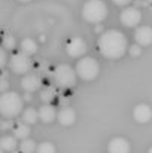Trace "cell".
<instances>
[{"instance_id":"6da1fadb","label":"cell","mask_w":152,"mask_h":153,"mask_svg":"<svg viewBox=\"0 0 152 153\" xmlns=\"http://www.w3.org/2000/svg\"><path fill=\"white\" fill-rule=\"evenodd\" d=\"M97 46L100 53L107 59H118L128 51V40L119 30H107L101 33Z\"/></svg>"},{"instance_id":"7a4b0ae2","label":"cell","mask_w":152,"mask_h":153,"mask_svg":"<svg viewBox=\"0 0 152 153\" xmlns=\"http://www.w3.org/2000/svg\"><path fill=\"white\" fill-rule=\"evenodd\" d=\"M24 100L19 94L13 91H6L0 94V114L6 119H13L22 113Z\"/></svg>"},{"instance_id":"3957f363","label":"cell","mask_w":152,"mask_h":153,"mask_svg":"<svg viewBox=\"0 0 152 153\" xmlns=\"http://www.w3.org/2000/svg\"><path fill=\"white\" fill-rule=\"evenodd\" d=\"M107 4L103 0H87L82 6V18L91 24H100L107 16Z\"/></svg>"},{"instance_id":"277c9868","label":"cell","mask_w":152,"mask_h":153,"mask_svg":"<svg viewBox=\"0 0 152 153\" xmlns=\"http://www.w3.org/2000/svg\"><path fill=\"white\" fill-rule=\"evenodd\" d=\"M75 71L82 80H93L100 73V64L93 56H84L78 59Z\"/></svg>"},{"instance_id":"5b68a950","label":"cell","mask_w":152,"mask_h":153,"mask_svg":"<svg viewBox=\"0 0 152 153\" xmlns=\"http://www.w3.org/2000/svg\"><path fill=\"white\" fill-rule=\"evenodd\" d=\"M52 79L60 88H72L76 83V71L67 64H60L55 67Z\"/></svg>"},{"instance_id":"8992f818","label":"cell","mask_w":152,"mask_h":153,"mask_svg":"<svg viewBox=\"0 0 152 153\" xmlns=\"http://www.w3.org/2000/svg\"><path fill=\"white\" fill-rule=\"evenodd\" d=\"M31 67V59L22 52H15L9 58V68L16 74H27Z\"/></svg>"},{"instance_id":"52a82bcc","label":"cell","mask_w":152,"mask_h":153,"mask_svg":"<svg viewBox=\"0 0 152 153\" xmlns=\"http://www.w3.org/2000/svg\"><path fill=\"white\" fill-rule=\"evenodd\" d=\"M119 19H121V22L125 27H130V28L131 27H137L140 24V21H142V12L136 6H125L124 10L119 15Z\"/></svg>"},{"instance_id":"ba28073f","label":"cell","mask_w":152,"mask_h":153,"mask_svg":"<svg viewBox=\"0 0 152 153\" xmlns=\"http://www.w3.org/2000/svg\"><path fill=\"white\" fill-rule=\"evenodd\" d=\"M66 49H67V53L72 58H81L87 52V42L82 37H72L67 42Z\"/></svg>"},{"instance_id":"9c48e42d","label":"cell","mask_w":152,"mask_h":153,"mask_svg":"<svg viewBox=\"0 0 152 153\" xmlns=\"http://www.w3.org/2000/svg\"><path fill=\"white\" fill-rule=\"evenodd\" d=\"M134 40L139 46H149L152 45V27L149 25H140L136 28Z\"/></svg>"},{"instance_id":"30bf717a","label":"cell","mask_w":152,"mask_h":153,"mask_svg":"<svg viewBox=\"0 0 152 153\" xmlns=\"http://www.w3.org/2000/svg\"><path fill=\"white\" fill-rule=\"evenodd\" d=\"M133 117L139 123H148L152 119V108L148 104H137L133 108Z\"/></svg>"},{"instance_id":"8fae6325","label":"cell","mask_w":152,"mask_h":153,"mask_svg":"<svg viewBox=\"0 0 152 153\" xmlns=\"http://www.w3.org/2000/svg\"><path fill=\"white\" fill-rule=\"evenodd\" d=\"M107 152L109 153H130L131 152V146H130L128 140H125L122 137H115V138H112L109 141Z\"/></svg>"},{"instance_id":"7c38bea8","label":"cell","mask_w":152,"mask_h":153,"mask_svg":"<svg viewBox=\"0 0 152 153\" xmlns=\"http://www.w3.org/2000/svg\"><path fill=\"white\" fill-rule=\"evenodd\" d=\"M42 86V80L39 76H34V74H24V77L21 79V88L25 91V92H34L37 89H40Z\"/></svg>"},{"instance_id":"4fadbf2b","label":"cell","mask_w":152,"mask_h":153,"mask_svg":"<svg viewBox=\"0 0 152 153\" xmlns=\"http://www.w3.org/2000/svg\"><path fill=\"white\" fill-rule=\"evenodd\" d=\"M57 120L63 125V126H69L73 125L76 120V113L72 107H64L57 113Z\"/></svg>"},{"instance_id":"5bb4252c","label":"cell","mask_w":152,"mask_h":153,"mask_svg":"<svg viewBox=\"0 0 152 153\" xmlns=\"http://www.w3.org/2000/svg\"><path fill=\"white\" fill-rule=\"evenodd\" d=\"M37 113H39V119L43 123H51L57 119V111H55L54 105H51V104H43L37 110Z\"/></svg>"},{"instance_id":"9a60e30c","label":"cell","mask_w":152,"mask_h":153,"mask_svg":"<svg viewBox=\"0 0 152 153\" xmlns=\"http://www.w3.org/2000/svg\"><path fill=\"white\" fill-rule=\"evenodd\" d=\"M16 146H18L16 138L12 137V135H4V137L0 138V147H1L3 152H12V150L16 149Z\"/></svg>"},{"instance_id":"2e32d148","label":"cell","mask_w":152,"mask_h":153,"mask_svg":"<svg viewBox=\"0 0 152 153\" xmlns=\"http://www.w3.org/2000/svg\"><path fill=\"white\" fill-rule=\"evenodd\" d=\"M21 52L25 53V55H28V56L33 55V53H36L37 52V43H36V40H33L30 37L24 39L21 42Z\"/></svg>"},{"instance_id":"e0dca14e","label":"cell","mask_w":152,"mask_h":153,"mask_svg":"<svg viewBox=\"0 0 152 153\" xmlns=\"http://www.w3.org/2000/svg\"><path fill=\"white\" fill-rule=\"evenodd\" d=\"M30 132H31L30 126H28L27 123L21 122V123H18V125L15 126V129H13V137H15V138H19V140H25V138H28Z\"/></svg>"},{"instance_id":"ac0fdd59","label":"cell","mask_w":152,"mask_h":153,"mask_svg":"<svg viewBox=\"0 0 152 153\" xmlns=\"http://www.w3.org/2000/svg\"><path fill=\"white\" fill-rule=\"evenodd\" d=\"M37 119H39V113H37L36 108L28 107V108H25V110L22 111V122H24V123L31 125V123H36Z\"/></svg>"},{"instance_id":"d6986e66","label":"cell","mask_w":152,"mask_h":153,"mask_svg":"<svg viewBox=\"0 0 152 153\" xmlns=\"http://www.w3.org/2000/svg\"><path fill=\"white\" fill-rule=\"evenodd\" d=\"M36 143L30 138H25V140H21L19 143V150L22 153H34L36 152Z\"/></svg>"},{"instance_id":"ffe728a7","label":"cell","mask_w":152,"mask_h":153,"mask_svg":"<svg viewBox=\"0 0 152 153\" xmlns=\"http://www.w3.org/2000/svg\"><path fill=\"white\" fill-rule=\"evenodd\" d=\"M55 98V91H54V88H45V89H42L40 91V100L45 102V104H51V101Z\"/></svg>"},{"instance_id":"44dd1931","label":"cell","mask_w":152,"mask_h":153,"mask_svg":"<svg viewBox=\"0 0 152 153\" xmlns=\"http://www.w3.org/2000/svg\"><path fill=\"white\" fill-rule=\"evenodd\" d=\"M36 153H57V149H55V146H54L52 143H49V141H43V143L37 144Z\"/></svg>"},{"instance_id":"7402d4cb","label":"cell","mask_w":152,"mask_h":153,"mask_svg":"<svg viewBox=\"0 0 152 153\" xmlns=\"http://www.w3.org/2000/svg\"><path fill=\"white\" fill-rule=\"evenodd\" d=\"M3 48L4 49H13L15 48V39L12 36H4L3 37Z\"/></svg>"},{"instance_id":"603a6c76","label":"cell","mask_w":152,"mask_h":153,"mask_svg":"<svg viewBox=\"0 0 152 153\" xmlns=\"http://www.w3.org/2000/svg\"><path fill=\"white\" fill-rule=\"evenodd\" d=\"M128 52H130V55H131V56H139V55L142 53V48L136 43V45L128 46Z\"/></svg>"},{"instance_id":"cb8c5ba5","label":"cell","mask_w":152,"mask_h":153,"mask_svg":"<svg viewBox=\"0 0 152 153\" xmlns=\"http://www.w3.org/2000/svg\"><path fill=\"white\" fill-rule=\"evenodd\" d=\"M7 62V55H6V51L3 48H0V68H3Z\"/></svg>"},{"instance_id":"d4e9b609","label":"cell","mask_w":152,"mask_h":153,"mask_svg":"<svg viewBox=\"0 0 152 153\" xmlns=\"http://www.w3.org/2000/svg\"><path fill=\"white\" fill-rule=\"evenodd\" d=\"M7 88H9V83H7V80H6L4 77H0V94L6 92V91H7Z\"/></svg>"},{"instance_id":"484cf974","label":"cell","mask_w":152,"mask_h":153,"mask_svg":"<svg viewBox=\"0 0 152 153\" xmlns=\"http://www.w3.org/2000/svg\"><path fill=\"white\" fill-rule=\"evenodd\" d=\"M112 1H113L115 4H118V6H124V7H125V6H128L133 0H112Z\"/></svg>"},{"instance_id":"4316f807","label":"cell","mask_w":152,"mask_h":153,"mask_svg":"<svg viewBox=\"0 0 152 153\" xmlns=\"http://www.w3.org/2000/svg\"><path fill=\"white\" fill-rule=\"evenodd\" d=\"M0 126H1L3 129H6V128H10V126H12V119H9L7 122H3V123H0Z\"/></svg>"},{"instance_id":"83f0119b","label":"cell","mask_w":152,"mask_h":153,"mask_svg":"<svg viewBox=\"0 0 152 153\" xmlns=\"http://www.w3.org/2000/svg\"><path fill=\"white\" fill-rule=\"evenodd\" d=\"M22 100H25V101H30V100H31V95H30V92H25V94H24V97H22Z\"/></svg>"},{"instance_id":"f1b7e54d","label":"cell","mask_w":152,"mask_h":153,"mask_svg":"<svg viewBox=\"0 0 152 153\" xmlns=\"http://www.w3.org/2000/svg\"><path fill=\"white\" fill-rule=\"evenodd\" d=\"M101 30H103V28H101L100 25H96V31H97V33H100Z\"/></svg>"},{"instance_id":"f546056e","label":"cell","mask_w":152,"mask_h":153,"mask_svg":"<svg viewBox=\"0 0 152 153\" xmlns=\"http://www.w3.org/2000/svg\"><path fill=\"white\" fill-rule=\"evenodd\" d=\"M19 1H22V3H25V1H30V0H19Z\"/></svg>"},{"instance_id":"4dcf8cb0","label":"cell","mask_w":152,"mask_h":153,"mask_svg":"<svg viewBox=\"0 0 152 153\" xmlns=\"http://www.w3.org/2000/svg\"><path fill=\"white\" fill-rule=\"evenodd\" d=\"M148 153H152V146H151V149H149V150H148Z\"/></svg>"},{"instance_id":"1f68e13d","label":"cell","mask_w":152,"mask_h":153,"mask_svg":"<svg viewBox=\"0 0 152 153\" xmlns=\"http://www.w3.org/2000/svg\"><path fill=\"white\" fill-rule=\"evenodd\" d=\"M0 153H3V150H1V147H0Z\"/></svg>"}]
</instances>
